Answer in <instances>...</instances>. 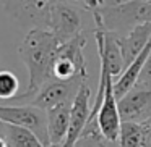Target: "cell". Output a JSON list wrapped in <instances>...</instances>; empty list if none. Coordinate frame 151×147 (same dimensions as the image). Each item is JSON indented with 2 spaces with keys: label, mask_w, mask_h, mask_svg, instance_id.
Instances as JSON below:
<instances>
[{
  "label": "cell",
  "mask_w": 151,
  "mask_h": 147,
  "mask_svg": "<svg viewBox=\"0 0 151 147\" xmlns=\"http://www.w3.org/2000/svg\"><path fill=\"white\" fill-rule=\"evenodd\" d=\"M91 89L86 84V81L81 84V87L78 89L75 99L72 104V111H70V126H68V133L67 137L63 141L62 147H73L75 142L80 139V136L83 134L86 124L89 121L91 116Z\"/></svg>",
  "instance_id": "cell-7"
},
{
  "label": "cell",
  "mask_w": 151,
  "mask_h": 147,
  "mask_svg": "<svg viewBox=\"0 0 151 147\" xmlns=\"http://www.w3.org/2000/svg\"><path fill=\"white\" fill-rule=\"evenodd\" d=\"M143 2H151V0H143Z\"/></svg>",
  "instance_id": "cell-25"
},
{
  "label": "cell",
  "mask_w": 151,
  "mask_h": 147,
  "mask_svg": "<svg viewBox=\"0 0 151 147\" xmlns=\"http://www.w3.org/2000/svg\"><path fill=\"white\" fill-rule=\"evenodd\" d=\"M86 45V37L78 34L68 42L60 44L55 53L52 66V78L60 81H70L75 78H86V60L83 49Z\"/></svg>",
  "instance_id": "cell-4"
},
{
  "label": "cell",
  "mask_w": 151,
  "mask_h": 147,
  "mask_svg": "<svg viewBox=\"0 0 151 147\" xmlns=\"http://www.w3.org/2000/svg\"><path fill=\"white\" fill-rule=\"evenodd\" d=\"M130 0H104V5H120V4H127Z\"/></svg>",
  "instance_id": "cell-21"
},
{
  "label": "cell",
  "mask_w": 151,
  "mask_h": 147,
  "mask_svg": "<svg viewBox=\"0 0 151 147\" xmlns=\"http://www.w3.org/2000/svg\"><path fill=\"white\" fill-rule=\"evenodd\" d=\"M70 2H75V4H81V7L85 8L86 11L91 13L93 10L102 7L104 5V0H70Z\"/></svg>",
  "instance_id": "cell-20"
},
{
  "label": "cell",
  "mask_w": 151,
  "mask_h": 147,
  "mask_svg": "<svg viewBox=\"0 0 151 147\" xmlns=\"http://www.w3.org/2000/svg\"><path fill=\"white\" fill-rule=\"evenodd\" d=\"M20 91V81L17 75L8 70H0V99L10 100L15 99Z\"/></svg>",
  "instance_id": "cell-18"
},
{
  "label": "cell",
  "mask_w": 151,
  "mask_h": 147,
  "mask_svg": "<svg viewBox=\"0 0 151 147\" xmlns=\"http://www.w3.org/2000/svg\"><path fill=\"white\" fill-rule=\"evenodd\" d=\"M4 139L8 147H44L41 139L33 131L15 124H7Z\"/></svg>",
  "instance_id": "cell-16"
},
{
  "label": "cell",
  "mask_w": 151,
  "mask_h": 147,
  "mask_svg": "<svg viewBox=\"0 0 151 147\" xmlns=\"http://www.w3.org/2000/svg\"><path fill=\"white\" fill-rule=\"evenodd\" d=\"M119 113L122 121H151V89L135 86L124 97L119 99Z\"/></svg>",
  "instance_id": "cell-8"
},
{
  "label": "cell",
  "mask_w": 151,
  "mask_h": 147,
  "mask_svg": "<svg viewBox=\"0 0 151 147\" xmlns=\"http://www.w3.org/2000/svg\"><path fill=\"white\" fill-rule=\"evenodd\" d=\"M150 39H151V23L138 24L130 33L122 34V36L119 34V45H120L122 55H124L125 68L140 55Z\"/></svg>",
  "instance_id": "cell-12"
},
{
  "label": "cell",
  "mask_w": 151,
  "mask_h": 147,
  "mask_svg": "<svg viewBox=\"0 0 151 147\" xmlns=\"http://www.w3.org/2000/svg\"><path fill=\"white\" fill-rule=\"evenodd\" d=\"M5 128H7V123L0 120V137H4V133H5Z\"/></svg>",
  "instance_id": "cell-23"
},
{
  "label": "cell",
  "mask_w": 151,
  "mask_h": 147,
  "mask_svg": "<svg viewBox=\"0 0 151 147\" xmlns=\"http://www.w3.org/2000/svg\"><path fill=\"white\" fill-rule=\"evenodd\" d=\"M44 147H62V144H60V146H54V144H49V146H44Z\"/></svg>",
  "instance_id": "cell-24"
},
{
  "label": "cell",
  "mask_w": 151,
  "mask_h": 147,
  "mask_svg": "<svg viewBox=\"0 0 151 147\" xmlns=\"http://www.w3.org/2000/svg\"><path fill=\"white\" fill-rule=\"evenodd\" d=\"M86 81V78H75L70 81H60V79H50L49 82L41 87V91L33 97L31 104L42 110H50L65 102H73L78 89Z\"/></svg>",
  "instance_id": "cell-6"
},
{
  "label": "cell",
  "mask_w": 151,
  "mask_h": 147,
  "mask_svg": "<svg viewBox=\"0 0 151 147\" xmlns=\"http://www.w3.org/2000/svg\"><path fill=\"white\" fill-rule=\"evenodd\" d=\"M137 87L151 89V52H150V57H148L143 70H141V73H140V78H138V81H137Z\"/></svg>",
  "instance_id": "cell-19"
},
{
  "label": "cell",
  "mask_w": 151,
  "mask_h": 147,
  "mask_svg": "<svg viewBox=\"0 0 151 147\" xmlns=\"http://www.w3.org/2000/svg\"><path fill=\"white\" fill-rule=\"evenodd\" d=\"M54 0H4V8L21 24L44 26L46 13Z\"/></svg>",
  "instance_id": "cell-11"
},
{
  "label": "cell",
  "mask_w": 151,
  "mask_h": 147,
  "mask_svg": "<svg viewBox=\"0 0 151 147\" xmlns=\"http://www.w3.org/2000/svg\"><path fill=\"white\" fill-rule=\"evenodd\" d=\"M150 52H151V39L148 40L146 47L141 50L140 55H138L137 58L125 68V71L114 81V92H115L117 100L120 97H124L128 91H132V89L137 86V81H138V78H140V73H141V70H143L145 63H146L148 57H150Z\"/></svg>",
  "instance_id": "cell-14"
},
{
  "label": "cell",
  "mask_w": 151,
  "mask_h": 147,
  "mask_svg": "<svg viewBox=\"0 0 151 147\" xmlns=\"http://www.w3.org/2000/svg\"><path fill=\"white\" fill-rule=\"evenodd\" d=\"M107 139H104V136L101 134L98 126V121H88L83 134L80 136V139L75 142L73 147H107Z\"/></svg>",
  "instance_id": "cell-17"
},
{
  "label": "cell",
  "mask_w": 151,
  "mask_h": 147,
  "mask_svg": "<svg viewBox=\"0 0 151 147\" xmlns=\"http://www.w3.org/2000/svg\"><path fill=\"white\" fill-rule=\"evenodd\" d=\"M73 4L70 0H54L47 8L42 28L49 29L60 44L81 34V13Z\"/></svg>",
  "instance_id": "cell-3"
},
{
  "label": "cell",
  "mask_w": 151,
  "mask_h": 147,
  "mask_svg": "<svg viewBox=\"0 0 151 147\" xmlns=\"http://www.w3.org/2000/svg\"><path fill=\"white\" fill-rule=\"evenodd\" d=\"M60 47V42L49 29L34 26L28 31L24 39L18 47V55L28 70V87L21 95H17L15 100H28L41 91L46 82L52 78V66L55 53Z\"/></svg>",
  "instance_id": "cell-1"
},
{
  "label": "cell",
  "mask_w": 151,
  "mask_h": 147,
  "mask_svg": "<svg viewBox=\"0 0 151 147\" xmlns=\"http://www.w3.org/2000/svg\"><path fill=\"white\" fill-rule=\"evenodd\" d=\"M145 147H151V121H150V128H148V136H146V144Z\"/></svg>",
  "instance_id": "cell-22"
},
{
  "label": "cell",
  "mask_w": 151,
  "mask_h": 147,
  "mask_svg": "<svg viewBox=\"0 0 151 147\" xmlns=\"http://www.w3.org/2000/svg\"><path fill=\"white\" fill-rule=\"evenodd\" d=\"M73 102H65L57 107L47 110V131H49V142L54 146L63 144L70 126V111Z\"/></svg>",
  "instance_id": "cell-13"
},
{
  "label": "cell",
  "mask_w": 151,
  "mask_h": 147,
  "mask_svg": "<svg viewBox=\"0 0 151 147\" xmlns=\"http://www.w3.org/2000/svg\"><path fill=\"white\" fill-rule=\"evenodd\" d=\"M148 123H135V121H122L117 144L120 147H145L148 136Z\"/></svg>",
  "instance_id": "cell-15"
},
{
  "label": "cell",
  "mask_w": 151,
  "mask_h": 147,
  "mask_svg": "<svg viewBox=\"0 0 151 147\" xmlns=\"http://www.w3.org/2000/svg\"><path fill=\"white\" fill-rule=\"evenodd\" d=\"M0 120L7 124H15L33 131L44 146L50 144L47 131V111L36 105H0Z\"/></svg>",
  "instance_id": "cell-5"
},
{
  "label": "cell",
  "mask_w": 151,
  "mask_h": 147,
  "mask_svg": "<svg viewBox=\"0 0 151 147\" xmlns=\"http://www.w3.org/2000/svg\"><path fill=\"white\" fill-rule=\"evenodd\" d=\"M96 121H98L99 131L104 136V139H107L109 142H117L122 120H120V113H119V100L114 92V78L112 76L107 81L104 100H102V105L99 108Z\"/></svg>",
  "instance_id": "cell-9"
},
{
  "label": "cell",
  "mask_w": 151,
  "mask_h": 147,
  "mask_svg": "<svg viewBox=\"0 0 151 147\" xmlns=\"http://www.w3.org/2000/svg\"><path fill=\"white\" fill-rule=\"evenodd\" d=\"M94 28L112 31L122 36V33H130L135 26L151 23V2L130 0L120 5H102L91 11Z\"/></svg>",
  "instance_id": "cell-2"
},
{
  "label": "cell",
  "mask_w": 151,
  "mask_h": 147,
  "mask_svg": "<svg viewBox=\"0 0 151 147\" xmlns=\"http://www.w3.org/2000/svg\"><path fill=\"white\" fill-rule=\"evenodd\" d=\"M94 40L98 45L99 60L107 65L112 78L120 76L125 71V62L119 45V34L112 31H104L102 28H94Z\"/></svg>",
  "instance_id": "cell-10"
}]
</instances>
